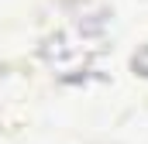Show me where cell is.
<instances>
[{
    "mask_svg": "<svg viewBox=\"0 0 148 144\" xmlns=\"http://www.w3.org/2000/svg\"><path fill=\"white\" fill-rule=\"evenodd\" d=\"M131 69H134V75H145V79H148V45H141V48L134 52Z\"/></svg>",
    "mask_w": 148,
    "mask_h": 144,
    "instance_id": "cell-1",
    "label": "cell"
}]
</instances>
